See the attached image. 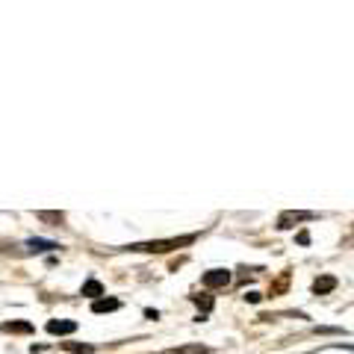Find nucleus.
Instances as JSON below:
<instances>
[{"label": "nucleus", "instance_id": "423d86ee", "mask_svg": "<svg viewBox=\"0 0 354 354\" xmlns=\"http://www.w3.org/2000/svg\"><path fill=\"white\" fill-rule=\"evenodd\" d=\"M334 290H337V278H334V274H319V278L313 281V292L316 295H328Z\"/></svg>", "mask_w": 354, "mask_h": 354}, {"label": "nucleus", "instance_id": "9b49d317", "mask_svg": "<svg viewBox=\"0 0 354 354\" xmlns=\"http://www.w3.org/2000/svg\"><path fill=\"white\" fill-rule=\"evenodd\" d=\"M80 292H83L86 298H95V301H97V298L104 295V283H101V281H86Z\"/></svg>", "mask_w": 354, "mask_h": 354}, {"label": "nucleus", "instance_id": "0eeeda50", "mask_svg": "<svg viewBox=\"0 0 354 354\" xmlns=\"http://www.w3.org/2000/svg\"><path fill=\"white\" fill-rule=\"evenodd\" d=\"M0 330H3V334H32V322H21V319H12V322H3L0 325Z\"/></svg>", "mask_w": 354, "mask_h": 354}, {"label": "nucleus", "instance_id": "f257e3e1", "mask_svg": "<svg viewBox=\"0 0 354 354\" xmlns=\"http://www.w3.org/2000/svg\"><path fill=\"white\" fill-rule=\"evenodd\" d=\"M198 239V234L189 236H174V239H151V242H133V245H124L121 251H136V254H169L174 248H186Z\"/></svg>", "mask_w": 354, "mask_h": 354}, {"label": "nucleus", "instance_id": "7ed1b4c3", "mask_svg": "<svg viewBox=\"0 0 354 354\" xmlns=\"http://www.w3.org/2000/svg\"><path fill=\"white\" fill-rule=\"evenodd\" d=\"M201 283L207 286V290H221V286L230 283V272L227 269H209V272H204Z\"/></svg>", "mask_w": 354, "mask_h": 354}, {"label": "nucleus", "instance_id": "20e7f679", "mask_svg": "<svg viewBox=\"0 0 354 354\" xmlns=\"http://www.w3.org/2000/svg\"><path fill=\"white\" fill-rule=\"evenodd\" d=\"M290 281H292L290 269H286V272H281L278 278H274V281L269 283V298H281V295H286V290H290Z\"/></svg>", "mask_w": 354, "mask_h": 354}, {"label": "nucleus", "instance_id": "9d476101", "mask_svg": "<svg viewBox=\"0 0 354 354\" xmlns=\"http://www.w3.org/2000/svg\"><path fill=\"white\" fill-rule=\"evenodd\" d=\"M162 354H209L207 346H201V342H189V346H180V348H169Z\"/></svg>", "mask_w": 354, "mask_h": 354}, {"label": "nucleus", "instance_id": "dca6fc26", "mask_svg": "<svg viewBox=\"0 0 354 354\" xmlns=\"http://www.w3.org/2000/svg\"><path fill=\"white\" fill-rule=\"evenodd\" d=\"M298 242H301V245H307V242H310V234H307V230H301V234H298Z\"/></svg>", "mask_w": 354, "mask_h": 354}, {"label": "nucleus", "instance_id": "f03ea898", "mask_svg": "<svg viewBox=\"0 0 354 354\" xmlns=\"http://www.w3.org/2000/svg\"><path fill=\"white\" fill-rule=\"evenodd\" d=\"M316 213H304V209H286V213L278 216V230H290L298 221H313Z\"/></svg>", "mask_w": 354, "mask_h": 354}, {"label": "nucleus", "instance_id": "f8f14e48", "mask_svg": "<svg viewBox=\"0 0 354 354\" xmlns=\"http://www.w3.org/2000/svg\"><path fill=\"white\" fill-rule=\"evenodd\" d=\"M62 348L71 354H95V346H88V342H62Z\"/></svg>", "mask_w": 354, "mask_h": 354}, {"label": "nucleus", "instance_id": "ddd939ff", "mask_svg": "<svg viewBox=\"0 0 354 354\" xmlns=\"http://www.w3.org/2000/svg\"><path fill=\"white\" fill-rule=\"evenodd\" d=\"M36 218H39V221H48V225H57V227L65 221V216H62V213H48V209H39Z\"/></svg>", "mask_w": 354, "mask_h": 354}, {"label": "nucleus", "instance_id": "4468645a", "mask_svg": "<svg viewBox=\"0 0 354 354\" xmlns=\"http://www.w3.org/2000/svg\"><path fill=\"white\" fill-rule=\"evenodd\" d=\"M192 301L201 307L204 313H209V310H213V298H209V295H192Z\"/></svg>", "mask_w": 354, "mask_h": 354}, {"label": "nucleus", "instance_id": "39448f33", "mask_svg": "<svg viewBox=\"0 0 354 354\" xmlns=\"http://www.w3.org/2000/svg\"><path fill=\"white\" fill-rule=\"evenodd\" d=\"M77 330V322H71V319H50L48 322V334L53 337H65V334H74Z\"/></svg>", "mask_w": 354, "mask_h": 354}, {"label": "nucleus", "instance_id": "1a4fd4ad", "mask_svg": "<svg viewBox=\"0 0 354 354\" xmlns=\"http://www.w3.org/2000/svg\"><path fill=\"white\" fill-rule=\"evenodd\" d=\"M53 248H59L57 242H48V239H30L27 245H24V254H44V251H53Z\"/></svg>", "mask_w": 354, "mask_h": 354}, {"label": "nucleus", "instance_id": "2eb2a0df", "mask_svg": "<svg viewBox=\"0 0 354 354\" xmlns=\"http://www.w3.org/2000/svg\"><path fill=\"white\" fill-rule=\"evenodd\" d=\"M260 298H263L260 292H248V295H245V301H251V304H257V301H260Z\"/></svg>", "mask_w": 354, "mask_h": 354}, {"label": "nucleus", "instance_id": "6e6552de", "mask_svg": "<svg viewBox=\"0 0 354 354\" xmlns=\"http://www.w3.org/2000/svg\"><path fill=\"white\" fill-rule=\"evenodd\" d=\"M118 307H121L118 298H97V301H92V313H115Z\"/></svg>", "mask_w": 354, "mask_h": 354}]
</instances>
